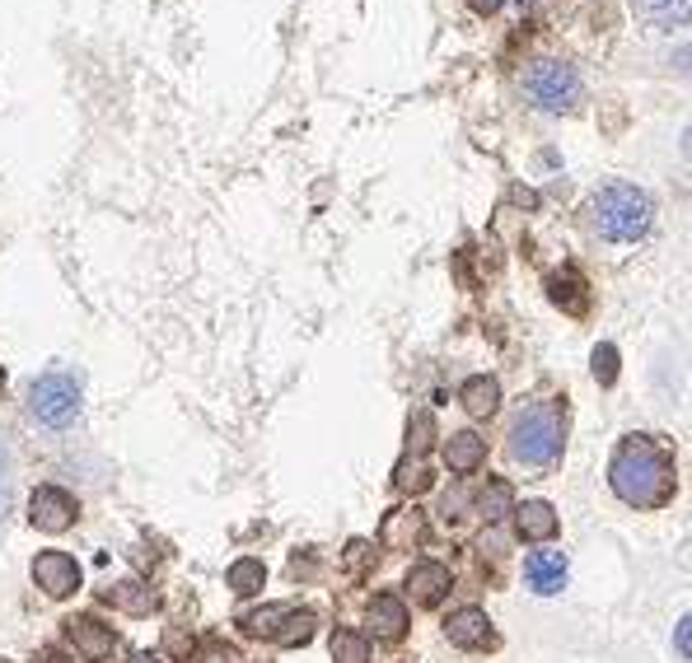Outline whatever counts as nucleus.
Masks as SVG:
<instances>
[{
    "mask_svg": "<svg viewBox=\"0 0 692 663\" xmlns=\"http://www.w3.org/2000/svg\"><path fill=\"white\" fill-rule=\"evenodd\" d=\"M609 482H613L622 505L660 510V505H669V495H674V459H669L655 440L632 434V440L613 453Z\"/></svg>",
    "mask_w": 692,
    "mask_h": 663,
    "instance_id": "1",
    "label": "nucleus"
},
{
    "mask_svg": "<svg viewBox=\"0 0 692 663\" xmlns=\"http://www.w3.org/2000/svg\"><path fill=\"white\" fill-rule=\"evenodd\" d=\"M590 224H594V234L609 243H636L651 234L655 201L645 197L636 182H609V188H599L590 201Z\"/></svg>",
    "mask_w": 692,
    "mask_h": 663,
    "instance_id": "2",
    "label": "nucleus"
},
{
    "mask_svg": "<svg viewBox=\"0 0 692 663\" xmlns=\"http://www.w3.org/2000/svg\"><path fill=\"white\" fill-rule=\"evenodd\" d=\"M510 459L524 463V468H548L562 459L566 449V411L556 402H533L524 406L515 425H510Z\"/></svg>",
    "mask_w": 692,
    "mask_h": 663,
    "instance_id": "3",
    "label": "nucleus"
},
{
    "mask_svg": "<svg viewBox=\"0 0 692 663\" xmlns=\"http://www.w3.org/2000/svg\"><path fill=\"white\" fill-rule=\"evenodd\" d=\"M520 89L539 112H571L580 99H585V80H580V71L566 66V61H552V57L529 61L524 76H520Z\"/></svg>",
    "mask_w": 692,
    "mask_h": 663,
    "instance_id": "4",
    "label": "nucleus"
},
{
    "mask_svg": "<svg viewBox=\"0 0 692 663\" xmlns=\"http://www.w3.org/2000/svg\"><path fill=\"white\" fill-rule=\"evenodd\" d=\"M29 411H33L42 425H52V430L71 425L80 416V383L71 374H42V379H33Z\"/></svg>",
    "mask_w": 692,
    "mask_h": 663,
    "instance_id": "5",
    "label": "nucleus"
},
{
    "mask_svg": "<svg viewBox=\"0 0 692 663\" xmlns=\"http://www.w3.org/2000/svg\"><path fill=\"white\" fill-rule=\"evenodd\" d=\"M29 519L42 533H66L76 523V500L66 491H57V486H38L33 500H29Z\"/></svg>",
    "mask_w": 692,
    "mask_h": 663,
    "instance_id": "6",
    "label": "nucleus"
},
{
    "mask_svg": "<svg viewBox=\"0 0 692 663\" xmlns=\"http://www.w3.org/2000/svg\"><path fill=\"white\" fill-rule=\"evenodd\" d=\"M33 584L48 593V599H66V593H76L80 589V565L76 556H66V552H42L33 561Z\"/></svg>",
    "mask_w": 692,
    "mask_h": 663,
    "instance_id": "7",
    "label": "nucleus"
},
{
    "mask_svg": "<svg viewBox=\"0 0 692 663\" xmlns=\"http://www.w3.org/2000/svg\"><path fill=\"white\" fill-rule=\"evenodd\" d=\"M379 538H384V546H393V552H412V546L427 542V514H421L417 505L412 510H389Z\"/></svg>",
    "mask_w": 692,
    "mask_h": 663,
    "instance_id": "8",
    "label": "nucleus"
},
{
    "mask_svg": "<svg viewBox=\"0 0 692 663\" xmlns=\"http://www.w3.org/2000/svg\"><path fill=\"white\" fill-rule=\"evenodd\" d=\"M632 10L645 29L655 33H674L688 29V14H692V0H632Z\"/></svg>",
    "mask_w": 692,
    "mask_h": 663,
    "instance_id": "9",
    "label": "nucleus"
},
{
    "mask_svg": "<svg viewBox=\"0 0 692 663\" xmlns=\"http://www.w3.org/2000/svg\"><path fill=\"white\" fill-rule=\"evenodd\" d=\"M66 640L84 654V659H108L113 654V631L94 616H66Z\"/></svg>",
    "mask_w": 692,
    "mask_h": 663,
    "instance_id": "10",
    "label": "nucleus"
},
{
    "mask_svg": "<svg viewBox=\"0 0 692 663\" xmlns=\"http://www.w3.org/2000/svg\"><path fill=\"white\" fill-rule=\"evenodd\" d=\"M524 580L533 593H562L566 584V556L562 552H529L524 556Z\"/></svg>",
    "mask_w": 692,
    "mask_h": 663,
    "instance_id": "11",
    "label": "nucleus"
},
{
    "mask_svg": "<svg viewBox=\"0 0 692 663\" xmlns=\"http://www.w3.org/2000/svg\"><path fill=\"white\" fill-rule=\"evenodd\" d=\"M444 631H450V640H454V645H463V650L491 645V622H487L482 607H459V612H450Z\"/></svg>",
    "mask_w": 692,
    "mask_h": 663,
    "instance_id": "12",
    "label": "nucleus"
},
{
    "mask_svg": "<svg viewBox=\"0 0 692 663\" xmlns=\"http://www.w3.org/2000/svg\"><path fill=\"white\" fill-rule=\"evenodd\" d=\"M365 622H370L374 640H398L408 631V607H403V599H393V593H379L365 612Z\"/></svg>",
    "mask_w": 692,
    "mask_h": 663,
    "instance_id": "13",
    "label": "nucleus"
},
{
    "mask_svg": "<svg viewBox=\"0 0 692 663\" xmlns=\"http://www.w3.org/2000/svg\"><path fill=\"white\" fill-rule=\"evenodd\" d=\"M515 514V529L524 542H548L556 538V510L548 505V500H524L520 510H510Z\"/></svg>",
    "mask_w": 692,
    "mask_h": 663,
    "instance_id": "14",
    "label": "nucleus"
},
{
    "mask_svg": "<svg viewBox=\"0 0 692 663\" xmlns=\"http://www.w3.org/2000/svg\"><path fill=\"white\" fill-rule=\"evenodd\" d=\"M482 459H487V440H482V434L459 430V434L444 440V463H450V472H473V468H482Z\"/></svg>",
    "mask_w": 692,
    "mask_h": 663,
    "instance_id": "15",
    "label": "nucleus"
},
{
    "mask_svg": "<svg viewBox=\"0 0 692 663\" xmlns=\"http://www.w3.org/2000/svg\"><path fill=\"white\" fill-rule=\"evenodd\" d=\"M408 589H412V599H417L421 607H431V603H440V599H444V589H450V570L435 565V561L417 565L412 575H408Z\"/></svg>",
    "mask_w": 692,
    "mask_h": 663,
    "instance_id": "16",
    "label": "nucleus"
},
{
    "mask_svg": "<svg viewBox=\"0 0 692 663\" xmlns=\"http://www.w3.org/2000/svg\"><path fill=\"white\" fill-rule=\"evenodd\" d=\"M463 406H468V416H491V411L501 406V383L491 379V374H473L463 383Z\"/></svg>",
    "mask_w": 692,
    "mask_h": 663,
    "instance_id": "17",
    "label": "nucleus"
},
{
    "mask_svg": "<svg viewBox=\"0 0 692 663\" xmlns=\"http://www.w3.org/2000/svg\"><path fill=\"white\" fill-rule=\"evenodd\" d=\"M548 294H552V304H562L566 313H585L590 309L585 281H580L575 271H556V277H548Z\"/></svg>",
    "mask_w": 692,
    "mask_h": 663,
    "instance_id": "18",
    "label": "nucleus"
},
{
    "mask_svg": "<svg viewBox=\"0 0 692 663\" xmlns=\"http://www.w3.org/2000/svg\"><path fill=\"white\" fill-rule=\"evenodd\" d=\"M108 603H113L118 612H127V616H146L154 607V593L141 580H118L113 589H108Z\"/></svg>",
    "mask_w": 692,
    "mask_h": 663,
    "instance_id": "19",
    "label": "nucleus"
},
{
    "mask_svg": "<svg viewBox=\"0 0 692 663\" xmlns=\"http://www.w3.org/2000/svg\"><path fill=\"white\" fill-rule=\"evenodd\" d=\"M510 505H515V495H510V482H487V491L478 495V510H482V519L487 523H497V519H505L510 514Z\"/></svg>",
    "mask_w": 692,
    "mask_h": 663,
    "instance_id": "20",
    "label": "nucleus"
},
{
    "mask_svg": "<svg viewBox=\"0 0 692 663\" xmlns=\"http://www.w3.org/2000/svg\"><path fill=\"white\" fill-rule=\"evenodd\" d=\"M262 580H267V570H262V561H253V556H243V561H234V565H230V589L239 593V599H249V593H258V589H262Z\"/></svg>",
    "mask_w": 692,
    "mask_h": 663,
    "instance_id": "21",
    "label": "nucleus"
},
{
    "mask_svg": "<svg viewBox=\"0 0 692 663\" xmlns=\"http://www.w3.org/2000/svg\"><path fill=\"white\" fill-rule=\"evenodd\" d=\"M314 626H319L314 612H285L277 640H281V645H309V640H314Z\"/></svg>",
    "mask_w": 692,
    "mask_h": 663,
    "instance_id": "22",
    "label": "nucleus"
},
{
    "mask_svg": "<svg viewBox=\"0 0 692 663\" xmlns=\"http://www.w3.org/2000/svg\"><path fill=\"white\" fill-rule=\"evenodd\" d=\"M332 663H370L365 635H355V631H338V635H332Z\"/></svg>",
    "mask_w": 692,
    "mask_h": 663,
    "instance_id": "23",
    "label": "nucleus"
},
{
    "mask_svg": "<svg viewBox=\"0 0 692 663\" xmlns=\"http://www.w3.org/2000/svg\"><path fill=\"white\" fill-rule=\"evenodd\" d=\"M281 622H285V607H262V612H249V616H243V626H249L253 635H267V640H277Z\"/></svg>",
    "mask_w": 692,
    "mask_h": 663,
    "instance_id": "24",
    "label": "nucleus"
},
{
    "mask_svg": "<svg viewBox=\"0 0 692 663\" xmlns=\"http://www.w3.org/2000/svg\"><path fill=\"white\" fill-rule=\"evenodd\" d=\"M590 360H594V379L604 388H613L618 383V346H609V341H604V346H594Z\"/></svg>",
    "mask_w": 692,
    "mask_h": 663,
    "instance_id": "25",
    "label": "nucleus"
},
{
    "mask_svg": "<svg viewBox=\"0 0 692 663\" xmlns=\"http://www.w3.org/2000/svg\"><path fill=\"white\" fill-rule=\"evenodd\" d=\"M393 482H398V491H427L431 486V476H427V468L421 463H398V472H393Z\"/></svg>",
    "mask_w": 692,
    "mask_h": 663,
    "instance_id": "26",
    "label": "nucleus"
},
{
    "mask_svg": "<svg viewBox=\"0 0 692 663\" xmlns=\"http://www.w3.org/2000/svg\"><path fill=\"white\" fill-rule=\"evenodd\" d=\"M431 440H435V421L427 416V411H421V416L408 425V444H412V453H427Z\"/></svg>",
    "mask_w": 692,
    "mask_h": 663,
    "instance_id": "27",
    "label": "nucleus"
},
{
    "mask_svg": "<svg viewBox=\"0 0 692 663\" xmlns=\"http://www.w3.org/2000/svg\"><path fill=\"white\" fill-rule=\"evenodd\" d=\"M197 663H243L239 650H230L225 640H211V645H202V654H197Z\"/></svg>",
    "mask_w": 692,
    "mask_h": 663,
    "instance_id": "28",
    "label": "nucleus"
},
{
    "mask_svg": "<svg viewBox=\"0 0 692 663\" xmlns=\"http://www.w3.org/2000/svg\"><path fill=\"white\" fill-rule=\"evenodd\" d=\"M365 561H370V546H365V542H351V546H347V565H351V570H361Z\"/></svg>",
    "mask_w": 692,
    "mask_h": 663,
    "instance_id": "29",
    "label": "nucleus"
},
{
    "mask_svg": "<svg viewBox=\"0 0 692 663\" xmlns=\"http://www.w3.org/2000/svg\"><path fill=\"white\" fill-rule=\"evenodd\" d=\"M674 640H679V654L688 659V654H692V622H688V616L679 622V635H674Z\"/></svg>",
    "mask_w": 692,
    "mask_h": 663,
    "instance_id": "30",
    "label": "nucleus"
},
{
    "mask_svg": "<svg viewBox=\"0 0 692 663\" xmlns=\"http://www.w3.org/2000/svg\"><path fill=\"white\" fill-rule=\"evenodd\" d=\"M169 650H173V654H188V650H192V640H183L178 631H169Z\"/></svg>",
    "mask_w": 692,
    "mask_h": 663,
    "instance_id": "31",
    "label": "nucleus"
},
{
    "mask_svg": "<svg viewBox=\"0 0 692 663\" xmlns=\"http://www.w3.org/2000/svg\"><path fill=\"white\" fill-rule=\"evenodd\" d=\"M6 463L10 459H6V444H0V510H6Z\"/></svg>",
    "mask_w": 692,
    "mask_h": 663,
    "instance_id": "32",
    "label": "nucleus"
},
{
    "mask_svg": "<svg viewBox=\"0 0 692 663\" xmlns=\"http://www.w3.org/2000/svg\"><path fill=\"white\" fill-rule=\"evenodd\" d=\"M473 10H478V14H497L501 0H473Z\"/></svg>",
    "mask_w": 692,
    "mask_h": 663,
    "instance_id": "33",
    "label": "nucleus"
},
{
    "mask_svg": "<svg viewBox=\"0 0 692 663\" xmlns=\"http://www.w3.org/2000/svg\"><path fill=\"white\" fill-rule=\"evenodd\" d=\"M127 663H160V654H131Z\"/></svg>",
    "mask_w": 692,
    "mask_h": 663,
    "instance_id": "34",
    "label": "nucleus"
},
{
    "mask_svg": "<svg viewBox=\"0 0 692 663\" xmlns=\"http://www.w3.org/2000/svg\"><path fill=\"white\" fill-rule=\"evenodd\" d=\"M0 388H6V370H0Z\"/></svg>",
    "mask_w": 692,
    "mask_h": 663,
    "instance_id": "35",
    "label": "nucleus"
},
{
    "mask_svg": "<svg viewBox=\"0 0 692 663\" xmlns=\"http://www.w3.org/2000/svg\"><path fill=\"white\" fill-rule=\"evenodd\" d=\"M0 663H6V659H0Z\"/></svg>",
    "mask_w": 692,
    "mask_h": 663,
    "instance_id": "36",
    "label": "nucleus"
}]
</instances>
